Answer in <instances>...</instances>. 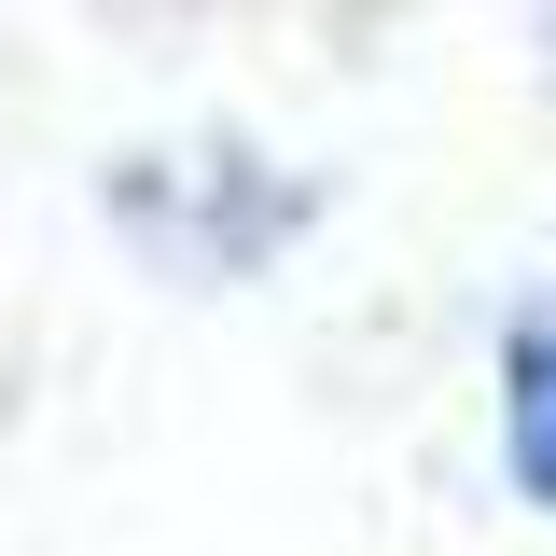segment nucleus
I'll return each mask as SVG.
<instances>
[{"label":"nucleus","instance_id":"3","mask_svg":"<svg viewBox=\"0 0 556 556\" xmlns=\"http://www.w3.org/2000/svg\"><path fill=\"white\" fill-rule=\"evenodd\" d=\"M543 84H556V0H543Z\"/></svg>","mask_w":556,"mask_h":556},{"label":"nucleus","instance_id":"1","mask_svg":"<svg viewBox=\"0 0 556 556\" xmlns=\"http://www.w3.org/2000/svg\"><path fill=\"white\" fill-rule=\"evenodd\" d=\"M98 208H112V237H126L139 265L181 278V292H237V278L292 265V251L320 237V181L278 167V153H251V139L112 153V167H98Z\"/></svg>","mask_w":556,"mask_h":556},{"label":"nucleus","instance_id":"2","mask_svg":"<svg viewBox=\"0 0 556 556\" xmlns=\"http://www.w3.org/2000/svg\"><path fill=\"white\" fill-rule=\"evenodd\" d=\"M501 486L556 515V292L501 320Z\"/></svg>","mask_w":556,"mask_h":556}]
</instances>
